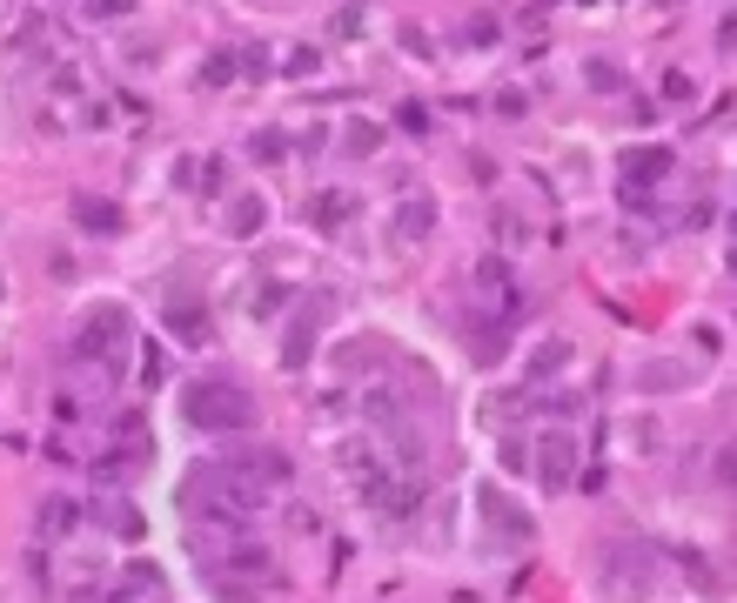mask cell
<instances>
[{"label": "cell", "mask_w": 737, "mask_h": 603, "mask_svg": "<svg viewBox=\"0 0 737 603\" xmlns=\"http://www.w3.org/2000/svg\"><path fill=\"white\" fill-rule=\"evenodd\" d=\"M463 41H469V47H490V41H496V21H490V14H476V21L463 27Z\"/></svg>", "instance_id": "26"}, {"label": "cell", "mask_w": 737, "mask_h": 603, "mask_svg": "<svg viewBox=\"0 0 737 603\" xmlns=\"http://www.w3.org/2000/svg\"><path fill=\"white\" fill-rule=\"evenodd\" d=\"M376 141H382V128H349V148H356V155H376Z\"/></svg>", "instance_id": "29"}, {"label": "cell", "mask_w": 737, "mask_h": 603, "mask_svg": "<svg viewBox=\"0 0 737 603\" xmlns=\"http://www.w3.org/2000/svg\"><path fill=\"white\" fill-rule=\"evenodd\" d=\"M275 570V557H268L262 543H228V550H215V577H268Z\"/></svg>", "instance_id": "9"}, {"label": "cell", "mask_w": 737, "mask_h": 603, "mask_svg": "<svg viewBox=\"0 0 737 603\" xmlns=\"http://www.w3.org/2000/svg\"><path fill=\"white\" fill-rule=\"evenodd\" d=\"M41 523H47V530H74V503H47Z\"/></svg>", "instance_id": "28"}, {"label": "cell", "mask_w": 737, "mask_h": 603, "mask_svg": "<svg viewBox=\"0 0 737 603\" xmlns=\"http://www.w3.org/2000/svg\"><path fill=\"white\" fill-rule=\"evenodd\" d=\"M691 335H697V349H704V356H717V342H724V335H717V329H711V322H697V329H691Z\"/></svg>", "instance_id": "33"}, {"label": "cell", "mask_w": 737, "mask_h": 603, "mask_svg": "<svg viewBox=\"0 0 737 603\" xmlns=\"http://www.w3.org/2000/svg\"><path fill=\"white\" fill-rule=\"evenodd\" d=\"M570 356H577V342H570V335H550V342H536V349H530V382H550L557 369H570Z\"/></svg>", "instance_id": "13"}, {"label": "cell", "mask_w": 737, "mask_h": 603, "mask_svg": "<svg viewBox=\"0 0 737 603\" xmlns=\"http://www.w3.org/2000/svg\"><path fill=\"white\" fill-rule=\"evenodd\" d=\"M624 436H630V449H637V456H650V449H657V423H630Z\"/></svg>", "instance_id": "27"}, {"label": "cell", "mask_w": 737, "mask_h": 603, "mask_svg": "<svg viewBox=\"0 0 737 603\" xmlns=\"http://www.w3.org/2000/svg\"><path fill=\"white\" fill-rule=\"evenodd\" d=\"M476 510H483V523H490L503 543H516V550H530V543H536V523L516 510V503L496 490V483H476Z\"/></svg>", "instance_id": "5"}, {"label": "cell", "mask_w": 737, "mask_h": 603, "mask_svg": "<svg viewBox=\"0 0 737 603\" xmlns=\"http://www.w3.org/2000/svg\"><path fill=\"white\" fill-rule=\"evenodd\" d=\"M228 81H235V54H228V47H215V54L201 61V88H228Z\"/></svg>", "instance_id": "19"}, {"label": "cell", "mask_w": 737, "mask_h": 603, "mask_svg": "<svg viewBox=\"0 0 737 603\" xmlns=\"http://www.w3.org/2000/svg\"><path fill=\"white\" fill-rule=\"evenodd\" d=\"M590 88H617V61H590Z\"/></svg>", "instance_id": "31"}, {"label": "cell", "mask_w": 737, "mask_h": 603, "mask_svg": "<svg viewBox=\"0 0 737 603\" xmlns=\"http://www.w3.org/2000/svg\"><path fill=\"white\" fill-rule=\"evenodd\" d=\"M530 463V456H523V443H516V436H503V469H523Z\"/></svg>", "instance_id": "34"}, {"label": "cell", "mask_w": 737, "mask_h": 603, "mask_svg": "<svg viewBox=\"0 0 737 603\" xmlns=\"http://www.w3.org/2000/svg\"><path fill=\"white\" fill-rule=\"evenodd\" d=\"M349 215H356V195H342V188H322V195L309 201V222L315 228H342Z\"/></svg>", "instance_id": "16"}, {"label": "cell", "mask_w": 737, "mask_h": 603, "mask_svg": "<svg viewBox=\"0 0 737 603\" xmlns=\"http://www.w3.org/2000/svg\"><path fill=\"white\" fill-rule=\"evenodd\" d=\"M577 436H570V429H543V436H536V476H543V490L550 496H563L570 490V476H577Z\"/></svg>", "instance_id": "4"}, {"label": "cell", "mask_w": 737, "mask_h": 603, "mask_svg": "<svg viewBox=\"0 0 737 603\" xmlns=\"http://www.w3.org/2000/svg\"><path fill=\"white\" fill-rule=\"evenodd\" d=\"M188 503H195V510H208L215 523H248V516L268 510V490L248 476V469L215 463V469H195V476H188Z\"/></svg>", "instance_id": "2"}, {"label": "cell", "mask_w": 737, "mask_h": 603, "mask_svg": "<svg viewBox=\"0 0 737 603\" xmlns=\"http://www.w3.org/2000/svg\"><path fill=\"white\" fill-rule=\"evenodd\" d=\"M396 121H402V128H409V134H429V108H416V101H409V108H402Z\"/></svg>", "instance_id": "30"}, {"label": "cell", "mask_w": 737, "mask_h": 603, "mask_svg": "<svg viewBox=\"0 0 737 603\" xmlns=\"http://www.w3.org/2000/svg\"><path fill=\"white\" fill-rule=\"evenodd\" d=\"M282 302H289V282H262V289L248 295V309H255V315H275Z\"/></svg>", "instance_id": "21"}, {"label": "cell", "mask_w": 737, "mask_h": 603, "mask_svg": "<svg viewBox=\"0 0 737 603\" xmlns=\"http://www.w3.org/2000/svg\"><path fill=\"white\" fill-rule=\"evenodd\" d=\"M536 402H543V409H557V416H577V409H583V396H536Z\"/></svg>", "instance_id": "32"}, {"label": "cell", "mask_w": 737, "mask_h": 603, "mask_svg": "<svg viewBox=\"0 0 737 603\" xmlns=\"http://www.w3.org/2000/svg\"><path fill=\"white\" fill-rule=\"evenodd\" d=\"M235 469H248L262 490H282V483H289V456H282V449H248V456H235Z\"/></svg>", "instance_id": "12"}, {"label": "cell", "mask_w": 737, "mask_h": 603, "mask_svg": "<svg viewBox=\"0 0 737 603\" xmlns=\"http://www.w3.org/2000/svg\"><path fill=\"white\" fill-rule=\"evenodd\" d=\"M717 41H724V47H737V21H724V34H717Z\"/></svg>", "instance_id": "35"}, {"label": "cell", "mask_w": 737, "mask_h": 603, "mask_svg": "<svg viewBox=\"0 0 737 603\" xmlns=\"http://www.w3.org/2000/svg\"><path fill=\"white\" fill-rule=\"evenodd\" d=\"M630 175H637V188L664 181L670 175V148H644V155H630Z\"/></svg>", "instance_id": "18"}, {"label": "cell", "mask_w": 737, "mask_h": 603, "mask_svg": "<svg viewBox=\"0 0 737 603\" xmlns=\"http://www.w3.org/2000/svg\"><path fill=\"white\" fill-rule=\"evenodd\" d=\"M74 222L88 228V235H121L128 215H121V201H101V195H74Z\"/></svg>", "instance_id": "10"}, {"label": "cell", "mask_w": 737, "mask_h": 603, "mask_svg": "<svg viewBox=\"0 0 737 603\" xmlns=\"http://www.w3.org/2000/svg\"><path fill=\"white\" fill-rule=\"evenodd\" d=\"M181 416L201 429V436H248L255 429V396L228 376H201L181 389Z\"/></svg>", "instance_id": "1"}, {"label": "cell", "mask_w": 737, "mask_h": 603, "mask_svg": "<svg viewBox=\"0 0 737 603\" xmlns=\"http://www.w3.org/2000/svg\"><path fill=\"white\" fill-rule=\"evenodd\" d=\"M168 335H175V342H188V349H195V342H208V309H195V302H168Z\"/></svg>", "instance_id": "15"}, {"label": "cell", "mask_w": 737, "mask_h": 603, "mask_svg": "<svg viewBox=\"0 0 737 603\" xmlns=\"http://www.w3.org/2000/svg\"><path fill=\"white\" fill-rule=\"evenodd\" d=\"M717 483H724V490H737V443L717 449Z\"/></svg>", "instance_id": "25"}, {"label": "cell", "mask_w": 737, "mask_h": 603, "mask_svg": "<svg viewBox=\"0 0 737 603\" xmlns=\"http://www.w3.org/2000/svg\"><path fill=\"white\" fill-rule=\"evenodd\" d=\"M329 295H322V302H309V309L295 315V329H289V342H282V362H289V369H302V362H309V349H315V335H322V322H329Z\"/></svg>", "instance_id": "8"}, {"label": "cell", "mask_w": 737, "mask_h": 603, "mask_svg": "<svg viewBox=\"0 0 737 603\" xmlns=\"http://www.w3.org/2000/svg\"><path fill=\"white\" fill-rule=\"evenodd\" d=\"M222 222H228V235H242V242H248V235H262V228H268V201L255 195V188H248V195L228 201V215H222Z\"/></svg>", "instance_id": "11"}, {"label": "cell", "mask_w": 737, "mask_h": 603, "mask_svg": "<svg viewBox=\"0 0 737 603\" xmlns=\"http://www.w3.org/2000/svg\"><path fill=\"white\" fill-rule=\"evenodd\" d=\"M134 7H141V0H81V14H88V21H128Z\"/></svg>", "instance_id": "20"}, {"label": "cell", "mask_w": 737, "mask_h": 603, "mask_svg": "<svg viewBox=\"0 0 737 603\" xmlns=\"http://www.w3.org/2000/svg\"><path fill=\"white\" fill-rule=\"evenodd\" d=\"M603 583H610L617 597H644L650 583H657V563L644 557V543H610V550H603Z\"/></svg>", "instance_id": "3"}, {"label": "cell", "mask_w": 737, "mask_h": 603, "mask_svg": "<svg viewBox=\"0 0 737 603\" xmlns=\"http://www.w3.org/2000/svg\"><path fill=\"white\" fill-rule=\"evenodd\" d=\"M248 155H255V161H282V155H289V141H282V134H255Z\"/></svg>", "instance_id": "22"}, {"label": "cell", "mask_w": 737, "mask_h": 603, "mask_svg": "<svg viewBox=\"0 0 737 603\" xmlns=\"http://www.w3.org/2000/svg\"><path fill=\"white\" fill-rule=\"evenodd\" d=\"M691 94H697V81L684 74V67H670L664 74V101H691Z\"/></svg>", "instance_id": "23"}, {"label": "cell", "mask_w": 737, "mask_h": 603, "mask_svg": "<svg viewBox=\"0 0 737 603\" xmlns=\"http://www.w3.org/2000/svg\"><path fill=\"white\" fill-rule=\"evenodd\" d=\"M121 335H128V309H94L88 322H81V356H114L121 349Z\"/></svg>", "instance_id": "7"}, {"label": "cell", "mask_w": 737, "mask_h": 603, "mask_svg": "<svg viewBox=\"0 0 737 603\" xmlns=\"http://www.w3.org/2000/svg\"><path fill=\"white\" fill-rule=\"evenodd\" d=\"M402 242H429V228H436V208L429 201H402Z\"/></svg>", "instance_id": "17"}, {"label": "cell", "mask_w": 737, "mask_h": 603, "mask_svg": "<svg viewBox=\"0 0 737 603\" xmlns=\"http://www.w3.org/2000/svg\"><path fill=\"white\" fill-rule=\"evenodd\" d=\"M637 389H650V396L691 389V362H644V369H637Z\"/></svg>", "instance_id": "14"}, {"label": "cell", "mask_w": 737, "mask_h": 603, "mask_svg": "<svg viewBox=\"0 0 737 603\" xmlns=\"http://www.w3.org/2000/svg\"><path fill=\"white\" fill-rule=\"evenodd\" d=\"M469 282H476V295H483V302H496L503 315L523 309V289H516V275H510V262H503V255H483Z\"/></svg>", "instance_id": "6"}, {"label": "cell", "mask_w": 737, "mask_h": 603, "mask_svg": "<svg viewBox=\"0 0 737 603\" xmlns=\"http://www.w3.org/2000/svg\"><path fill=\"white\" fill-rule=\"evenodd\" d=\"M496 114H503V121L530 114V94H523V88H503V94H496Z\"/></svg>", "instance_id": "24"}]
</instances>
